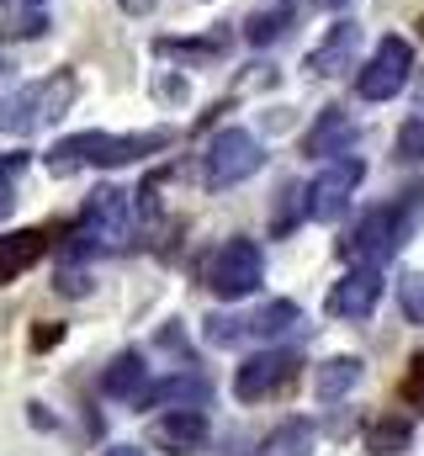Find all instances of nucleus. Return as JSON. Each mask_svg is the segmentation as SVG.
<instances>
[{
    "instance_id": "35",
    "label": "nucleus",
    "mask_w": 424,
    "mask_h": 456,
    "mask_svg": "<svg viewBox=\"0 0 424 456\" xmlns=\"http://www.w3.org/2000/svg\"><path fill=\"white\" fill-rule=\"evenodd\" d=\"M420 27H424V21H420Z\"/></svg>"
},
{
    "instance_id": "26",
    "label": "nucleus",
    "mask_w": 424,
    "mask_h": 456,
    "mask_svg": "<svg viewBox=\"0 0 424 456\" xmlns=\"http://www.w3.org/2000/svg\"><path fill=\"white\" fill-rule=\"evenodd\" d=\"M0 32H5V37H43V32H48V16H43V11L11 16V21H0Z\"/></svg>"
},
{
    "instance_id": "30",
    "label": "nucleus",
    "mask_w": 424,
    "mask_h": 456,
    "mask_svg": "<svg viewBox=\"0 0 424 456\" xmlns=\"http://www.w3.org/2000/svg\"><path fill=\"white\" fill-rule=\"evenodd\" d=\"M102 456H143V452H138V446H106Z\"/></svg>"
},
{
    "instance_id": "34",
    "label": "nucleus",
    "mask_w": 424,
    "mask_h": 456,
    "mask_svg": "<svg viewBox=\"0 0 424 456\" xmlns=\"http://www.w3.org/2000/svg\"><path fill=\"white\" fill-rule=\"evenodd\" d=\"M5 69H11V64H5V59H0V75H5Z\"/></svg>"
},
{
    "instance_id": "5",
    "label": "nucleus",
    "mask_w": 424,
    "mask_h": 456,
    "mask_svg": "<svg viewBox=\"0 0 424 456\" xmlns=\"http://www.w3.org/2000/svg\"><path fill=\"white\" fill-rule=\"evenodd\" d=\"M298 371H303V355H298V350H260V355L239 361V371H233V398H239V403L276 398V393H287V387L298 382Z\"/></svg>"
},
{
    "instance_id": "25",
    "label": "nucleus",
    "mask_w": 424,
    "mask_h": 456,
    "mask_svg": "<svg viewBox=\"0 0 424 456\" xmlns=\"http://www.w3.org/2000/svg\"><path fill=\"white\" fill-rule=\"evenodd\" d=\"M398 159H404V165L424 159V117H409V122H404V133H398Z\"/></svg>"
},
{
    "instance_id": "7",
    "label": "nucleus",
    "mask_w": 424,
    "mask_h": 456,
    "mask_svg": "<svg viewBox=\"0 0 424 456\" xmlns=\"http://www.w3.org/2000/svg\"><path fill=\"white\" fill-rule=\"evenodd\" d=\"M409 75H414L409 43H404V37H382L377 53L366 59V69L355 75V91H361V102H393V96L409 86Z\"/></svg>"
},
{
    "instance_id": "12",
    "label": "nucleus",
    "mask_w": 424,
    "mask_h": 456,
    "mask_svg": "<svg viewBox=\"0 0 424 456\" xmlns=\"http://www.w3.org/2000/svg\"><path fill=\"white\" fill-rule=\"evenodd\" d=\"M208 377L202 371H175V377H165V382H154V387H143V409H202L208 403Z\"/></svg>"
},
{
    "instance_id": "3",
    "label": "nucleus",
    "mask_w": 424,
    "mask_h": 456,
    "mask_svg": "<svg viewBox=\"0 0 424 456\" xmlns=\"http://www.w3.org/2000/svg\"><path fill=\"white\" fill-rule=\"evenodd\" d=\"M260 165H265L260 138H255V133H244V127H223L208 149H202V186H212V191H228V186L249 181Z\"/></svg>"
},
{
    "instance_id": "29",
    "label": "nucleus",
    "mask_w": 424,
    "mask_h": 456,
    "mask_svg": "<svg viewBox=\"0 0 424 456\" xmlns=\"http://www.w3.org/2000/svg\"><path fill=\"white\" fill-rule=\"evenodd\" d=\"M11 202H16V197H11V186H5V175H0V213H11Z\"/></svg>"
},
{
    "instance_id": "20",
    "label": "nucleus",
    "mask_w": 424,
    "mask_h": 456,
    "mask_svg": "<svg viewBox=\"0 0 424 456\" xmlns=\"http://www.w3.org/2000/svg\"><path fill=\"white\" fill-rule=\"evenodd\" d=\"M298 319H303V308L287 303V297H276V303H265L255 319H244V335H265V340H276V335H287Z\"/></svg>"
},
{
    "instance_id": "22",
    "label": "nucleus",
    "mask_w": 424,
    "mask_h": 456,
    "mask_svg": "<svg viewBox=\"0 0 424 456\" xmlns=\"http://www.w3.org/2000/svg\"><path fill=\"white\" fill-rule=\"evenodd\" d=\"M276 197H281V202H276L271 224H276V233H292V228H298V218L308 213V202H303V186H281Z\"/></svg>"
},
{
    "instance_id": "4",
    "label": "nucleus",
    "mask_w": 424,
    "mask_h": 456,
    "mask_svg": "<svg viewBox=\"0 0 424 456\" xmlns=\"http://www.w3.org/2000/svg\"><path fill=\"white\" fill-rule=\"evenodd\" d=\"M260 281H265V255H260V244H249V239H228V244L208 260V287L217 297H228V303L249 297Z\"/></svg>"
},
{
    "instance_id": "13",
    "label": "nucleus",
    "mask_w": 424,
    "mask_h": 456,
    "mask_svg": "<svg viewBox=\"0 0 424 456\" xmlns=\"http://www.w3.org/2000/svg\"><path fill=\"white\" fill-rule=\"evenodd\" d=\"M355 48H361V27H355V21H334V27H329V37L308 53V69L329 80V75H339V69H350V64H355Z\"/></svg>"
},
{
    "instance_id": "15",
    "label": "nucleus",
    "mask_w": 424,
    "mask_h": 456,
    "mask_svg": "<svg viewBox=\"0 0 424 456\" xmlns=\"http://www.w3.org/2000/svg\"><path fill=\"white\" fill-rule=\"evenodd\" d=\"M48 249V233L43 228H21V233H0V287L16 281L32 260H43Z\"/></svg>"
},
{
    "instance_id": "14",
    "label": "nucleus",
    "mask_w": 424,
    "mask_h": 456,
    "mask_svg": "<svg viewBox=\"0 0 424 456\" xmlns=\"http://www.w3.org/2000/svg\"><path fill=\"white\" fill-rule=\"evenodd\" d=\"M143 387H149V366H143L138 350H122V355L102 371V393L106 398H117V403H138Z\"/></svg>"
},
{
    "instance_id": "2",
    "label": "nucleus",
    "mask_w": 424,
    "mask_h": 456,
    "mask_svg": "<svg viewBox=\"0 0 424 456\" xmlns=\"http://www.w3.org/2000/svg\"><path fill=\"white\" fill-rule=\"evenodd\" d=\"M75 96H80V80H75L69 69H59V75H48V80H32V86H21V91L0 96V133L27 138V133H37V127L59 122V117L69 112V102H75Z\"/></svg>"
},
{
    "instance_id": "1",
    "label": "nucleus",
    "mask_w": 424,
    "mask_h": 456,
    "mask_svg": "<svg viewBox=\"0 0 424 456\" xmlns=\"http://www.w3.org/2000/svg\"><path fill=\"white\" fill-rule=\"evenodd\" d=\"M175 143V127H149V133H75V138H59L48 149V170L53 175H75V170H117V165H133L143 154H159Z\"/></svg>"
},
{
    "instance_id": "33",
    "label": "nucleus",
    "mask_w": 424,
    "mask_h": 456,
    "mask_svg": "<svg viewBox=\"0 0 424 456\" xmlns=\"http://www.w3.org/2000/svg\"><path fill=\"white\" fill-rule=\"evenodd\" d=\"M11 5H37V0H11Z\"/></svg>"
},
{
    "instance_id": "18",
    "label": "nucleus",
    "mask_w": 424,
    "mask_h": 456,
    "mask_svg": "<svg viewBox=\"0 0 424 456\" xmlns=\"http://www.w3.org/2000/svg\"><path fill=\"white\" fill-rule=\"evenodd\" d=\"M409 441H414V425H409L404 414H382V419H371L366 436H361V446L371 456H398V452H409Z\"/></svg>"
},
{
    "instance_id": "27",
    "label": "nucleus",
    "mask_w": 424,
    "mask_h": 456,
    "mask_svg": "<svg viewBox=\"0 0 424 456\" xmlns=\"http://www.w3.org/2000/svg\"><path fill=\"white\" fill-rule=\"evenodd\" d=\"M404 398H409V409H424V350L409 361V371H404Z\"/></svg>"
},
{
    "instance_id": "32",
    "label": "nucleus",
    "mask_w": 424,
    "mask_h": 456,
    "mask_svg": "<svg viewBox=\"0 0 424 456\" xmlns=\"http://www.w3.org/2000/svg\"><path fill=\"white\" fill-rule=\"evenodd\" d=\"M318 5H329V11H334V5H345V0H318Z\"/></svg>"
},
{
    "instance_id": "21",
    "label": "nucleus",
    "mask_w": 424,
    "mask_h": 456,
    "mask_svg": "<svg viewBox=\"0 0 424 456\" xmlns=\"http://www.w3.org/2000/svg\"><path fill=\"white\" fill-rule=\"evenodd\" d=\"M260 456H314V425L308 419H287L276 436H265Z\"/></svg>"
},
{
    "instance_id": "17",
    "label": "nucleus",
    "mask_w": 424,
    "mask_h": 456,
    "mask_svg": "<svg viewBox=\"0 0 424 456\" xmlns=\"http://www.w3.org/2000/svg\"><path fill=\"white\" fill-rule=\"evenodd\" d=\"M350 138H355L350 117L329 107V112H323L314 127H308V138H303V154H314V159H323V154H345V143H350Z\"/></svg>"
},
{
    "instance_id": "31",
    "label": "nucleus",
    "mask_w": 424,
    "mask_h": 456,
    "mask_svg": "<svg viewBox=\"0 0 424 456\" xmlns=\"http://www.w3.org/2000/svg\"><path fill=\"white\" fill-rule=\"evenodd\" d=\"M122 5H127V11H143V5H154V0H122Z\"/></svg>"
},
{
    "instance_id": "16",
    "label": "nucleus",
    "mask_w": 424,
    "mask_h": 456,
    "mask_svg": "<svg viewBox=\"0 0 424 456\" xmlns=\"http://www.w3.org/2000/svg\"><path fill=\"white\" fill-rule=\"evenodd\" d=\"M361 377H366L361 355H334V361H323V366H318V382H314L318 403H339V398H345Z\"/></svg>"
},
{
    "instance_id": "8",
    "label": "nucleus",
    "mask_w": 424,
    "mask_h": 456,
    "mask_svg": "<svg viewBox=\"0 0 424 456\" xmlns=\"http://www.w3.org/2000/svg\"><path fill=\"white\" fill-rule=\"evenodd\" d=\"M133 233V191L122 186H102L86 197L80 208V239H96V244H122Z\"/></svg>"
},
{
    "instance_id": "9",
    "label": "nucleus",
    "mask_w": 424,
    "mask_h": 456,
    "mask_svg": "<svg viewBox=\"0 0 424 456\" xmlns=\"http://www.w3.org/2000/svg\"><path fill=\"white\" fill-rule=\"evenodd\" d=\"M404 224H409L404 208H371V213L355 224V233L345 239V255H355V260H366V265H382V260L398 249Z\"/></svg>"
},
{
    "instance_id": "28",
    "label": "nucleus",
    "mask_w": 424,
    "mask_h": 456,
    "mask_svg": "<svg viewBox=\"0 0 424 456\" xmlns=\"http://www.w3.org/2000/svg\"><path fill=\"white\" fill-rule=\"evenodd\" d=\"M59 335H64V330H59V324H43V330H37V335H32V345H37V350H48V345H59Z\"/></svg>"
},
{
    "instance_id": "24",
    "label": "nucleus",
    "mask_w": 424,
    "mask_h": 456,
    "mask_svg": "<svg viewBox=\"0 0 424 456\" xmlns=\"http://www.w3.org/2000/svg\"><path fill=\"white\" fill-rule=\"evenodd\" d=\"M154 48H159V53H186V59H208V53H223V48H228V37H202V43H197V37H192V43H175V37H159Z\"/></svg>"
},
{
    "instance_id": "19",
    "label": "nucleus",
    "mask_w": 424,
    "mask_h": 456,
    "mask_svg": "<svg viewBox=\"0 0 424 456\" xmlns=\"http://www.w3.org/2000/svg\"><path fill=\"white\" fill-rule=\"evenodd\" d=\"M287 27H292V0H276V5H265V11H255V16L244 21V43L265 48V43H276Z\"/></svg>"
},
{
    "instance_id": "23",
    "label": "nucleus",
    "mask_w": 424,
    "mask_h": 456,
    "mask_svg": "<svg viewBox=\"0 0 424 456\" xmlns=\"http://www.w3.org/2000/svg\"><path fill=\"white\" fill-rule=\"evenodd\" d=\"M398 303H404V319L409 324H424V271H409L398 281Z\"/></svg>"
},
{
    "instance_id": "11",
    "label": "nucleus",
    "mask_w": 424,
    "mask_h": 456,
    "mask_svg": "<svg viewBox=\"0 0 424 456\" xmlns=\"http://www.w3.org/2000/svg\"><path fill=\"white\" fill-rule=\"evenodd\" d=\"M154 446L170 456H192L208 446V414L202 409H165L154 419Z\"/></svg>"
},
{
    "instance_id": "10",
    "label": "nucleus",
    "mask_w": 424,
    "mask_h": 456,
    "mask_svg": "<svg viewBox=\"0 0 424 456\" xmlns=\"http://www.w3.org/2000/svg\"><path fill=\"white\" fill-rule=\"evenodd\" d=\"M377 303H382V276H377V265H355L350 276L334 281V292H329L323 308H329L334 319H366Z\"/></svg>"
},
{
    "instance_id": "6",
    "label": "nucleus",
    "mask_w": 424,
    "mask_h": 456,
    "mask_svg": "<svg viewBox=\"0 0 424 456\" xmlns=\"http://www.w3.org/2000/svg\"><path fill=\"white\" fill-rule=\"evenodd\" d=\"M361 175H366V165H361L355 154H334V159H323V170L314 175V186L303 191L308 218H318V224H339L345 208H350V191L361 186Z\"/></svg>"
}]
</instances>
